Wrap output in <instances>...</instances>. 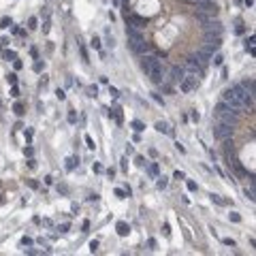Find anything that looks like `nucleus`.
Segmentation results:
<instances>
[{
	"instance_id": "f257e3e1",
	"label": "nucleus",
	"mask_w": 256,
	"mask_h": 256,
	"mask_svg": "<svg viewBox=\"0 0 256 256\" xmlns=\"http://www.w3.org/2000/svg\"><path fill=\"white\" fill-rule=\"evenodd\" d=\"M139 66H141V71L145 73V77L152 79V83L160 85L162 81H167L165 66H162V62H160L156 56H152V53H143L141 60H139Z\"/></svg>"
},
{
	"instance_id": "f03ea898",
	"label": "nucleus",
	"mask_w": 256,
	"mask_h": 256,
	"mask_svg": "<svg viewBox=\"0 0 256 256\" xmlns=\"http://www.w3.org/2000/svg\"><path fill=\"white\" fill-rule=\"evenodd\" d=\"M213 115L218 118V122H224V124H228V126H233V128L239 124V111L231 109L226 103H218L215 109H213Z\"/></svg>"
},
{
	"instance_id": "7ed1b4c3",
	"label": "nucleus",
	"mask_w": 256,
	"mask_h": 256,
	"mask_svg": "<svg viewBox=\"0 0 256 256\" xmlns=\"http://www.w3.org/2000/svg\"><path fill=\"white\" fill-rule=\"evenodd\" d=\"M222 103H226L231 109H235V111H239V113H241V109H246V107H243V100H241V98H239L231 87L222 94Z\"/></svg>"
},
{
	"instance_id": "20e7f679",
	"label": "nucleus",
	"mask_w": 256,
	"mask_h": 256,
	"mask_svg": "<svg viewBox=\"0 0 256 256\" xmlns=\"http://www.w3.org/2000/svg\"><path fill=\"white\" fill-rule=\"evenodd\" d=\"M213 137H215L218 141H228V139L233 137V126H228V124H224V122H218V124L213 126Z\"/></svg>"
},
{
	"instance_id": "39448f33",
	"label": "nucleus",
	"mask_w": 256,
	"mask_h": 256,
	"mask_svg": "<svg viewBox=\"0 0 256 256\" xmlns=\"http://www.w3.org/2000/svg\"><path fill=\"white\" fill-rule=\"evenodd\" d=\"M192 2L199 6V13H205V15H211V17L218 15V4L213 0H192Z\"/></svg>"
},
{
	"instance_id": "423d86ee",
	"label": "nucleus",
	"mask_w": 256,
	"mask_h": 256,
	"mask_svg": "<svg viewBox=\"0 0 256 256\" xmlns=\"http://www.w3.org/2000/svg\"><path fill=\"white\" fill-rule=\"evenodd\" d=\"M186 77V71H184V66H171V71H169V83H179L181 79Z\"/></svg>"
},
{
	"instance_id": "0eeeda50",
	"label": "nucleus",
	"mask_w": 256,
	"mask_h": 256,
	"mask_svg": "<svg viewBox=\"0 0 256 256\" xmlns=\"http://www.w3.org/2000/svg\"><path fill=\"white\" fill-rule=\"evenodd\" d=\"M192 58H194V60H196V62H199L203 68H205V66L211 62V53H209V51H205V49H196V53H194Z\"/></svg>"
},
{
	"instance_id": "6e6552de",
	"label": "nucleus",
	"mask_w": 256,
	"mask_h": 256,
	"mask_svg": "<svg viewBox=\"0 0 256 256\" xmlns=\"http://www.w3.org/2000/svg\"><path fill=\"white\" fill-rule=\"evenodd\" d=\"M126 24H128V26H137V28H141V26L147 24V19L137 17V15H128V13H126Z\"/></svg>"
},
{
	"instance_id": "1a4fd4ad",
	"label": "nucleus",
	"mask_w": 256,
	"mask_h": 256,
	"mask_svg": "<svg viewBox=\"0 0 256 256\" xmlns=\"http://www.w3.org/2000/svg\"><path fill=\"white\" fill-rule=\"evenodd\" d=\"M132 51H134V53H139V56H143V53H149V51H152V45H149L147 41H143V43H139Z\"/></svg>"
},
{
	"instance_id": "9d476101",
	"label": "nucleus",
	"mask_w": 256,
	"mask_h": 256,
	"mask_svg": "<svg viewBox=\"0 0 256 256\" xmlns=\"http://www.w3.org/2000/svg\"><path fill=\"white\" fill-rule=\"evenodd\" d=\"M115 228H118V235H120V237H126L128 233H130V226H128L126 222H118Z\"/></svg>"
},
{
	"instance_id": "9b49d317",
	"label": "nucleus",
	"mask_w": 256,
	"mask_h": 256,
	"mask_svg": "<svg viewBox=\"0 0 256 256\" xmlns=\"http://www.w3.org/2000/svg\"><path fill=\"white\" fill-rule=\"evenodd\" d=\"M241 85L248 90V94H254V79H252V77H250V79H243Z\"/></svg>"
},
{
	"instance_id": "f8f14e48",
	"label": "nucleus",
	"mask_w": 256,
	"mask_h": 256,
	"mask_svg": "<svg viewBox=\"0 0 256 256\" xmlns=\"http://www.w3.org/2000/svg\"><path fill=\"white\" fill-rule=\"evenodd\" d=\"M156 130H158V132H162V134H167V132H171V128H169V124H167V122H156Z\"/></svg>"
},
{
	"instance_id": "ddd939ff",
	"label": "nucleus",
	"mask_w": 256,
	"mask_h": 256,
	"mask_svg": "<svg viewBox=\"0 0 256 256\" xmlns=\"http://www.w3.org/2000/svg\"><path fill=\"white\" fill-rule=\"evenodd\" d=\"M75 165H79V156H73V158H66V171H73Z\"/></svg>"
},
{
	"instance_id": "4468645a",
	"label": "nucleus",
	"mask_w": 256,
	"mask_h": 256,
	"mask_svg": "<svg viewBox=\"0 0 256 256\" xmlns=\"http://www.w3.org/2000/svg\"><path fill=\"white\" fill-rule=\"evenodd\" d=\"M209 199H211L213 203H215V205H228V201H224V199H222V196H220V194H209Z\"/></svg>"
},
{
	"instance_id": "2eb2a0df",
	"label": "nucleus",
	"mask_w": 256,
	"mask_h": 256,
	"mask_svg": "<svg viewBox=\"0 0 256 256\" xmlns=\"http://www.w3.org/2000/svg\"><path fill=\"white\" fill-rule=\"evenodd\" d=\"M156 186H158V190H165V188L169 186V179H167L165 175H160V177H158V181H156Z\"/></svg>"
},
{
	"instance_id": "dca6fc26",
	"label": "nucleus",
	"mask_w": 256,
	"mask_h": 256,
	"mask_svg": "<svg viewBox=\"0 0 256 256\" xmlns=\"http://www.w3.org/2000/svg\"><path fill=\"white\" fill-rule=\"evenodd\" d=\"M37 28H39V19L37 17H30L28 19V30H37Z\"/></svg>"
},
{
	"instance_id": "f3484780",
	"label": "nucleus",
	"mask_w": 256,
	"mask_h": 256,
	"mask_svg": "<svg viewBox=\"0 0 256 256\" xmlns=\"http://www.w3.org/2000/svg\"><path fill=\"white\" fill-rule=\"evenodd\" d=\"M13 111H15V115H24V113H26L21 103H15V105H13Z\"/></svg>"
},
{
	"instance_id": "a211bd4d",
	"label": "nucleus",
	"mask_w": 256,
	"mask_h": 256,
	"mask_svg": "<svg viewBox=\"0 0 256 256\" xmlns=\"http://www.w3.org/2000/svg\"><path fill=\"white\" fill-rule=\"evenodd\" d=\"M211 62L215 64V66H222V62H224V58H222V53H215V56H211Z\"/></svg>"
},
{
	"instance_id": "6ab92c4d",
	"label": "nucleus",
	"mask_w": 256,
	"mask_h": 256,
	"mask_svg": "<svg viewBox=\"0 0 256 256\" xmlns=\"http://www.w3.org/2000/svg\"><path fill=\"white\" fill-rule=\"evenodd\" d=\"M90 45H92V49L100 51V39H98V37H92V41H90Z\"/></svg>"
},
{
	"instance_id": "aec40b11",
	"label": "nucleus",
	"mask_w": 256,
	"mask_h": 256,
	"mask_svg": "<svg viewBox=\"0 0 256 256\" xmlns=\"http://www.w3.org/2000/svg\"><path fill=\"white\" fill-rule=\"evenodd\" d=\"M252 43H254V37H250V39H246V49L250 51V56H254V49H252Z\"/></svg>"
},
{
	"instance_id": "412c9836",
	"label": "nucleus",
	"mask_w": 256,
	"mask_h": 256,
	"mask_svg": "<svg viewBox=\"0 0 256 256\" xmlns=\"http://www.w3.org/2000/svg\"><path fill=\"white\" fill-rule=\"evenodd\" d=\"M243 192H246V199H248V201H252V203H254V186H252V188H250V190H248V188H246V190H243Z\"/></svg>"
},
{
	"instance_id": "4be33fe9",
	"label": "nucleus",
	"mask_w": 256,
	"mask_h": 256,
	"mask_svg": "<svg viewBox=\"0 0 256 256\" xmlns=\"http://www.w3.org/2000/svg\"><path fill=\"white\" fill-rule=\"evenodd\" d=\"M152 98H154V100H156L158 105H162V107H165V98H162L160 94H156V92H152Z\"/></svg>"
},
{
	"instance_id": "5701e85b",
	"label": "nucleus",
	"mask_w": 256,
	"mask_h": 256,
	"mask_svg": "<svg viewBox=\"0 0 256 256\" xmlns=\"http://www.w3.org/2000/svg\"><path fill=\"white\" fill-rule=\"evenodd\" d=\"M6 81H9L11 85H15L17 83V75H15V73H9V75H6Z\"/></svg>"
},
{
	"instance_id": "b1692460",
	"label": "nucleus",
	"mask_w": 256,
	"mask_h": 256,
	"mask_svg": "<svg viewBox=\"0 0 256 256\" xmlns=\"http://www.w3.org/2000/svg\"><path fill=\"white\" fill-rule=\"evenodd\" d=\"M115 196H118V199H126L128 192H126V190H122V188H115Z\"/></svg>"
},
{
	"instance_id": "393cba45",
	"label": "nucleus",
	"mask_w": 256,
	"mask_h": 256,
	"mask_svg": "<svg viewBox=\"0 0 256 256\" xmlns=\"http://www.w3.org/2000/svg\"><path fill=\"white\" fill-rule=\"evenodd\" d=\"M132 128H134L137 132H141V130H145V126H143V124H141L139 120H134V122H132Z\"/></svg>"
},
{
	"instance_id": "a878e982",
	"label": "nucleus",
	"mask_w": 256,
	"mask_h": 256,
	"mask_svg": "<svg viewBox=\"0 0 256 256\" xmlns=\"http://www.w3.org/2000/svg\"><path fill=\"white\" fill-rule=\"evenodd\" d=\"M9 26H13V21H11V17H4L0 21V28H9Z\"/></svg>"
},
{
	"instance_id": "bb28decb",
	"label": "nucleus",
	"mask_w": 256,
	"mask_h": 256,
	"mask_svg": "<svg viewBox=\"0 0 256 256\" xmlns=\"http://www.w3.org/2000/svg\"><path fill=\"white\" fill-rule=\"evenodd\" d=\"M96 94H98V87H96V85H90V87H87V96H92V98H94Z\"/></svg>"
},
{
	"instance_id": "cd10ccee",
	"label": "nucleus",
	"mask_w": 256,
	"mask_h": 256,
	"mask_svg": "<svg viewBox=\"0 0 256 256\" xmlns=\"http://www.w3.org/2000/svg\"><path fill=\"white\" fill-rule=\"evenodd\" d=\"M15 58H17V56H15V51H4V60H11V62H13Z\"/></svg>"
},
{
	"instance_id": "c85d7f7f",
	"label": "nucleus",
	"mask_w": 256,
	"mask_h": 256,
	"mask_svg": "<svg viewBox=\"0 0 256 256\" xmlns=\"http://www.w3.org/2000/svg\"><path fill=\"white\" fill-rule=\"evenodd\" d=\"M26 184H28L32 190H39V181H34V179H26Z\"/></svg>"
},
{
	"instance_id": "c756f323",
	"label": "nucleus",
	"mask_w": 256,
	"mask_h": 256,
	"mask_svg": "<svg viewBox=\"0 0 256 256\" xmlns=\"http://www.w3.org/2000/svg\"><path fill=\"white\" fill-rule=\"evenodd\" d=\"M188 190H190V192H196V190H199L196 181H192V179H190V181H188Z\"/></svg>"
},
{
	"instance_id": "7c9ffc66",
	"label": "nucleus",
	"mask_w": 256,
	"mask_h": 256,
	"mask_svg": "<svg viewBox=\"0 0 256 256\" xmlns=\"http://www.w3.org/2000/svg\"><path fill=\"white\" fill-rule=\"evenodd\" d=\"M228 218H231L233 222H241V215H239V213H235V211H231V213H228Z\"/></svg>"
},
{
	"instance_id": "2f4dec72",
	"label": "nucleus",
	"mask_w": 256,
	"mask_h": 256,
	"mask_svg": "<svg viewBox=\"0 0 256 256\" xmlns=\"http://www.w3.org/2000/svg\"><path fill=\"white\" fill-rule=\"evenodd\" d=\"M149 175H158V165H156V162H154V165H149Z\"/></svg>"
},
{
	"instance_id": "473e14b6",
	"label": "nucleus",
	"mask_w": 256,
	"mask_h": 256,
	"mask_svg": "<svg viewBox=\"0 0 256 256\" xmlns=\"http://www.w3.org/2000/svg\"><path fill=\"white\" fill-rule=\"evenodd\" d=\"M134 162H137V165H139V167H145V165H147V162H145V158H143V156H137V158H134Z\"/></svg>"
},
{
	"instance_id": "72a5a7b5",
	"label": "nucleus",
	"mask_w": 256,
	"mask_h": 256,
	"mask_svg": "<svg viewBox=\"0 0 256 256\" xmlns=\"http://www.w3.org/2000/svg\"><path fill=\"white\" fill-rule=\"evenodd\" d=\"M173 177H175V179H186V173H184V171H175Z\"/></svg>"
},
{
	"instance_id": "f704fd0d",
	"label": "nucleus",
	"mask_w": 256,
	"mask_h": 256,
	"mask_svg": "<svg viewBox=\"0 0 256 256\" xmlns=\"http://www.w3.org/2000/svg\"><path fill=\"white\" fill-rule=\"evenodd\" d=\"M222 243H224V246H231V248H235V241H233L231 237H224V239H222Z\"/></svg>"
},
{
	"instance_id": "c9c22d12",
	"label": "nucleus",
	"mask_w": 256,
	"mask_h": 256,
	"mask_svg": "<svg viewBox=\"0 0 256 256\" xmlns=\"http://www.w3.org/2000/svg\"><path fill=\"white\" fill-rule=\"evenodd\" d=\"M79 51H81V60H83V62H87V51H85L83 45H79Z\"/></svg>"
},
{
	"instance_id": "e433bc0d",
	"label": "nucleus",
	"mask_w": 256,
	"mask_h": 256,
	"mask_svg": "<svg viewBox=\"0 0 256 256\" xmlns=\"http://www.w3.org/2000/svg\"><path fill=\"white\" fill-rule=\"evenodd\" d=\"M85 143H87V147H90V149H94V147H96V145H94V141H92V137H87V134H85Z\"/></svg>"
},
{
	"instance_id": "4c0bfd02",
	"label": "nucleus",
	"mask_w": 256,
	"mask_h": 256,
	"mask_svg": "<svg viewBox=\"0 0 256 256\" xmlns=\"http://www.w3.org/2000/svg\"><path fill=\"white\" fill-rule=\"evenodd\" d=\"M109 94H111V96H113V98H118V96H120V92H118V90H115V87H111V85H109Z\"/></svg>"
},
{
	"instance_id": "58836bf2",
	"label": "nucleus",
	"mask_w": 256,
	"mask_h": 256,
	"mask_svg": "<svg viewBox=\"0 0 256 256\" xmlns=\"http://www.w3.org/2000/svg\"><path fill=\"white\" fill-rule=\"evenodd\" d=\"M190 118H192V122H199V120H201V113H199V111H192Z\"/></svg>"
},
{
	"instance_id": "ea45409f",
	"label": "nucleus",
	"mask_w": 256,
	"mask_h": 256,
	"mask_svg": "<svg viewBox=\"0 0 256 256\" xmlns=\"http://www.w3.org/2000/svg\"><path fill=\"white\" fill-rule=\"evenodd\" d=\"M68 122H71V124H75V122H77V115H75V111H71V113H68Z\"/></svg>"
},
{
	"instance_id": "a19ab883",
	"label": "nucleus",
	"mask_w": 256,
	"mask_h": 256,
	"mask_svg": "<svg viewBox=\"0 0 256 256\" xmlns=\"http://www.w3.org/2000/svg\"><path fill=\"white\" fill-rule=\"evenodd\" d=\"M98 250V241H90V252H96Z\"/></svg>"
},
{
	"instance_id": "79ce46f5",
	"label": "nucleus",
	"mask_w": 256,
	"mask_h": 256,
	"mask_svg": "<svg viewBox=\"0 0 256 256\" xmlns=\"http://www.w3.org/2000/svg\"><path fill=\"white\" fill-rule=\"evenodd\" d=\"M43 66H45L43 62H34V71H37V73H41V71H43Z\"/></svg>"
},
{
	"instance_id": "37998d69",
	"label": "nucleus",
	"mask_w": 256,
	"mask_h": 256,
	"mask_svg": "<svg viewBox=\"0 0 256 256\" xmlns=\"http://www.w3.org/2000/svg\"><path fill=\"white\" fill-rule=\"evenodd\" d=\"M92 169H94V173H103V167H100L98 162H94V165H92Z\"/></svg>"
},
{
	"instance_id": "c03bdc74",
	"label": "nucleus",
	"mask_w": 256,
	"mask_h": 256,
	"mask_svg": "<svg viewBox=\"0 0 256 256\" xmlns=\"http://www.w3.org/2000/svg\"><path fill=\"white\" fill-rule=\"evenodd\" d=\"M56 96H58L60 100H64V98H66V94H64V90H58V92H56Z\"/></svg>"
},
{
	"instance_id": "a18cd8bd",
	"label": "nucleus",
	"mask_w": 256,
	"mask_h": 256,
	"mask_svg": "<svg viewBox=\"0 0 256 256\" xmlns=\"http://www.w3.org/2000/svg\"><path fill=\"white\" fill-rule=\"evenodd\" d=\"M24 154H26L28 158H32V154H34V149H32V147H26V149H24Z\"/></svg>"
},
{
	"instance_id": "49530a36",
	"label": "nucleus",
	"mask_w": 256,
	"mask_h": 256,
	"mask_svg": "<svg viewBox=\"0 0 256 256\" xmlns=\"http://www.w3.org/2000/svg\"><path fill=\"white\" fill-rule=\"evenodd\" d=\"M21 246H32V239H30V237H24V239H21Z\"/></svg>"
},
{
	"instance_id": "de8ad7c7",
	"label": "nucleus",
	"mask_w": 256,
	"mask_h": 256,
	"mask_svg": "<svg viewBox=\"0 0 256 256\" xmlns=\"http://www.w3.org/2000/svg\"><path fill=\"white\" fill-rule=\"evenodd\" d=\"M13 66H15V68H17V71H19V68H21V66H24V64H21V62H19V60H17V58H15V60H13Z\"/></svg>"
},
{
	"instance_id": "09e8293b",
	"label": "nucleus",
	"mask_w": 256,
	"mask_h": 256,
	"mask_svg": "<svg viewBox=\"0 0 256 256\" xmlns=\"http://www.w3.org/2000/svg\"><path fill=\"white\" fill-rule=\"evenodd\" d=\"M68 228H71V226H68V224H62V226H60V228H58V231H60V233H68Z\"/></svg>"
},
{
	"instance_id": "8fccbe9b",
	"label": "nucleus",
	"mask_w": 256,
	"mask_h": 256,
	"mask_svg": "<svg viewBox=\"0 0 256 256\" xmlns=\"http://www.w3.org/2000/svg\"><path fill=\"white\" fill-rule=\"evenodd\" d=\"M11 94H13V96H19V90H17V85H13V87H11Z\"/></svg>"
},
{
	"instance_id": "3c124183",
	"label": "nucleus",
	"mask_w": 256,
	"mask_h": 256,
	"mask_svg": "<svg viewBox=\"0 0 256 256\" xmlns=\"http://www.w3.org/2000/svg\"><path fill=\"white\" fill-rule=\"evenodd\" d=\"M175 147H177V149H179V152H181V154H184V152H186V147H184V145H181V143H179V141H177V143H175Z\"/></svg>"
},
{
	"instance_id": "603ef678",
	"label": "nucleus",
	"mask_w": 256,
	"mask_h": 256,
	"mask_svg": "<svg viewBox=\"0 0 256 256\" xmlns=\"http://www.w3.org/2000/svg\"><path fill=\"white\" fill-rule=\"evenodd\" d=\"M28 167H30V169H37V160L30 158V160H28Z\"/></svg>"
},
{
	"instance_id": "864d4df0",
	"label": "nucleus",
	"mask_w": 256,
	"mask_h": 256,
	"mask_svg": "<svg viewBox=\"0 0 256 256\" xmlns=\"http://www.w3.org/2000/svg\"><path fill=\"white\" fill-rule=\"evenodd\" d=\"M165 237H171V228H169V224H165Z\"/></svg>"
},
{
	"instance_id": "5fc2aeb1",
	"label": "nucleus",
	"mask_w": 256,
	"mask_h": 256,
	"mask_svg": "<svg viewBox=\"0 0 256 256\" xmlns=\"http://www.w3.org/2000/svg\"><path fill=\"white\" fill-rule=\"evenodd\" d=\"M126 154H134V147L132 145H126Z\"/></svg>"
},
{
	"instance_id": "6e6d98bb",
	"label": "nucleus",
	"mask_w": 256,
	"mask_h": 256,
	"mask_svg": "<svg viewBox=\"0 0 256 256\" xmlns=\"http://www.w3.org/2000/svg\"><path fill=\"white\" fill-rule=\"evenodd\" d=\"M243 2H246L248 6H252V4H254V0H243Z\"/></svg>"
}]
</instances>
